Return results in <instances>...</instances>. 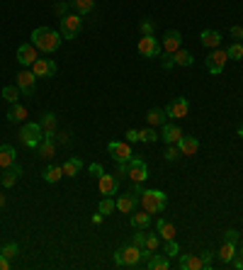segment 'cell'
<instances>
[{"instance_id":"42","label":"cell","mask_w":243,"mask_h":270,"mask_svg":"<svg viewBox=\"0 0 243 270\" xmlns=\"http://www.w3.org/2000/svg\"><path fill=\"white\" fill-rule=\"evenodd\" d=\"M166 161H175V159H180L183 153H180V149H178V144H168V149H166Z\"/></svg>"},{"instance_id":"2","label":"cell","mask_w":243,"mask_h":270,"mask_svg":"<svg viewBox=\"0 0 243 270\" xmlns=\"http://www.w3.org/2000/svg\"><path fill=\"white\" fill-rule=\"evenodd\" d=\"M139 205H141V209H146L151 215H160L166 209V205H168V195L163 190H146L144 187L139 195Z\"/></svg>"},{"instance_id":"54","label":"cell","mask_w":243,"mask_h":270,"mask_svg":"<svg viewBox=\"0 0 243 270\" xmlns=\"http://www.w3.org/2000/svg\"><path fill=\"white\" fill-rule=\"evenodd\" d=\"M117 176H127V163H117Z\"/></svg>"},{"instance_id":"55","label":"cell","mask_w":243,"mask_h":270,"mask_svg":"<svg viewBox=\"0 0 243 270\" xmlns=\"http://www.w3.org/2000/svg\"><path fill=\"white\" fill-rule=\"evenodd\" d=\"M66 141H68V134H64V131L56 134V144H66Z\"/></svg>"},{"instance_id":"48","label":"cell","mask_w":243,"mask_h":270,"mask_svg":"<svg viewBox=\"0 0 243 270\" xmlns=\"http://www.w3.org/2000/svg\"><path fill=\"white\" fill-rule=\"evenodd\" d=\"M224 241H238V232H236V229H229V232L224 234Z\"/></svg>"},{"instance_id":"19","label":"cell","mask_w":243,"mask_h":270,"mask_svg":"<svg viewBox=\"0 0 243 270\" xmlns=\"http://www.w3.org/2000/svg\"><path fill=\"white\" fill-rule=\"evenodd\" d=\"M15 163H17V151H15V146L3 144V146H0V168L5 170V168L15 166Z\"/></svg>"},{"instance_id":"20","label":"cell","mask_w":243,"mask_h":270,"mask_svg":"<svg viewBox=\"0 0 243 270\" xmlns=\"http://www.w3.org/2000/svg\"><path fill=\"white\" fill-rule=\"evenodd\" d=\"M178 149L183 156H195L197 151H199V139L197 137H185L183 134V139L178 141Z\"/></svg>"},{"instance_id":"59","label":"cell","mask_w":243,"mask_h":270,"mask_svg":"<svg viewBox=\"0 0 243 270\" xmlns=\"http://www.w3.org/2000/svg\"><path fill=\"white\" fill-rule=\"evenodd\" d=\"M238 256H241V258H243V246H241V251H238Z\"/></svg>"},{"instance_id":"27","label":"cell","mask_w":243,"mask_h":270,"mask_svg":"<svg viewBox=\"0 0 243 270\" xmlns=\"http://www.w3.org/2000/svg\"><path fill=\"white\" fill-rule=\"evenodd\" d=\"M146 122H149L151 127H163L168 122V114H166V110H160V107H153V110L146 112Z\"/></svg>"},{"instance_id":"41","label":"cell","mask_w":243,"mask_h":270,"mask_svg":"<svg viewBox=\"0 0 243 270\" xmlns=\"http://www.w3.org/2000/svg\"><path fill=\"white\" fill-rule=\"evenodd\" d=\"M139 29H141V37H149V34H153V29H156V22L153 20H141Z\"/></svg>"},{"instance_id":"7","label":"cell","mask_w":243,"mask_h":270,"mask_svg":"<svg viewBox=\"0 0 243 270\" xmlns=\"http://www.w3.org/2000/svg\"><path fill=\"white\" fill-rule=\"evenodd\" d=\"M226 61H229V56H226V49H214L212 54L205 59V66H207V71L212 75H219L221 71H224V66H226Z\"/></svg>"},{"instance_id":"44","label":"cell","mask_w":243,"mask_h":270,"mask_svg":"<svg viewBox=\"0 0 243 270\" xmlns=\"http://www.w3.org/2000/svg\"><path fill=\"white\" fill-rule=\"evenodd\" d=\"M0 253H3V256H8V258H15V256L19 253V246H17V243H8V246H5Z\"/></svg>"},{"instance_id":"33","label":"cell","mask_w":243,"mask_h":270,"mask_svg":"<svg viewBox=\"0 0 243 270\" xmlns=\"http://www.w3.org/2000/svg\"><path fill=\"white\" fill-rule=\"evenodd\" d=\"M71 8H73L75 12L83 17V15H88V12L95 8V0H73V3H71Z\"/></svg>"},{"instance_id":"4","label":"cell","mask_w":243,"mask_h":270,"mask_svg":"<svg viewBox=\"0 0 243 270\" xmlns=\"http://www.w3.org/2000/svg\"><path fill=\"white\" fill-rule=\"evenodd\" d=\"M42 139H44V129H42V124H37V122H27V124L19 129V141H22L27 149H39Z\"/></svg>"},{"instance_id":"11","label":"cell","mask_w":243,"mask_h":270,"mask_svg":"<svg viewBox=\"0 0 243 270\" xmlns=\"http://www.w3.org/2000/svg\"><path fill=\"white\" fill-rule=\"evenodd\" d=\"M97 190H100V195L103 197H112L119 192V180H117V176H107V173H103V176L97 178Z\"/></svg>"},{"instance_id":"16","label":"cell","mask_w":243,"mask_h":270,"mask_svg":"<svg viewBox=\"0 0 243 270\" xmlns=\"http://www.w3.org/2000/svg\"><path fill=\"white\" fill-rule=\"evenodd\" d=\"M32 73L37 75V78H51V75L56 73V64L51 59H37L32 64Z\"/></svg>"},{"instance_id":"26","label":"cell","mask_w":243,"mask_h":270,"mask_svg":"<svg viewBox=\"0 0 243 270\" xmlns=\"http://www.w3.org/2000/svg\"><path fill=\"white\" fill-rule=\"evenodd\" d=\"M156 232H158V236L163 239V241H170V239H175V226L168 222V219H158L156 222Z\"/></svg>"},{"instance_id":"35","label":"cell","mask_w":243,"mask_h":270,"mask_svg":"<svg viewBox=\"0 0 243 270\" xmlns=\"http://www.w3.org/2000/svg\"><path fill=\"white\" fill-rule=\"evenodd\" d=\"M42 129L44 131H56V114L54 112H44V117H42Z\"/></svg>"},{"instance_id":"31","label":"cell","mask_w":243,"mask_h":270,"mask_svg":"<svg viewBox=\"0 0 243 270\" xmlns=\"http://www.w3.org/2000/svg\"><path fill=\"white\" fill-rule=\"evenodd\" d=\"M10 122H22L25 117H27V107L25 105H19V103H15V105H10V112L5 114Z\"/></svg>"},{"instance_id":"14","label":"cell","mask_w":243,"mask_h":270,"mask_svg":"<svg viewBox=\"0 0 243 270\" xmlns=\"http://www.w3.org/2000/svg\"><path fill=\"white\" fill-rule=\"evenodd\" d=\"M39 59V49L34 44H19L17 47V61L22 68H32V64Z\"/></svg>"},{"instance_id":"18","label":"cell","mask_w":243,"mask_h":270,"mask_svg":"<svg viewBox=\"0 0 243 270\" xmlns=\"http://www.w3.org/2000/svg\"><path fill=\"white\" fill-rule=\"evenodd\" d=\"M160 139L166 141V144H178V141L183 139V129H180L178 124L166 122V124H163V129H160Z\"/></svg>"},{"instance_id":"21","label":"cell","mask_w":243,"mask_h":270,"mask_svg":"<svg viewBox=\"0 0 243 270\" xmlns=\"http://www.w3.org/2000/svg\"><path fill=\"white\" fill-rule=\"evenodd\" d=\"M22 176V166L19 163H15V166H10L5 168V173L0 176V185L3 187H12L15 183H17V178Z\"/></svg>"},{"instance_id":"12","label":"cell","mask_w":243,"mask_h":270,"mask_svg":"<svg viewBox=\"0 0 243 270\" xmlns=\"http://www.w3.org/2000/svg\"><path fill=\"white\" fill-rule=\"evenodd\" d=\"M39 156L44 161H51L56 156V131H44V139L39 144Z\"/></svg>"},{"instance_id":"30","label":"cell","mask_w":243,"mask_h":270,"mask_svg":"<svg viewBox=\"0 0 243 270\" xmlns=\"http://www.w3.org/2000/svg\"><path fill=\"white\" fill-rule=\"evenodd\" d=\"M149 224H151V212H146V209L131 215V226H134V229H146Z\"/></svg>"},{"instance_id":"49","label":"cell","mask_w":243,"mask_h":270,"mask_svg":"<svg viewBox=\"0 0 243 270\" xmlns=\"http://www.w3.org/2000/svg\"><path fill=\"white\" fill-rule=\"evenodd\" d=\"M231 37H234L236 42H241L243 39V27H231Z\"/></svg>"},{"instance_id":"25","label":"cell","mask_w":243,"mask_h":270,"mask_svg":"<svg viewBox=\"0 0 243 270\" xmlns=\"http://www.w3.org/2000/svg\"><path fill=\"white\" fill-rule=\"evenodd\" d=\"M236 253H238V246L234 241H224V246L219 248V263H231L236 258Z\"/></svg>"},{"instance_id":"13","label":"cell","mask_w":243,"mask_h":270,"mask_svg":"<svg viewBox=\"0 0 243 270\" xmlns=\"http://www.w3.org/2000/svg\"><path fill=\"white\" fill-rule=\"evenodd\" d=\"M183 44V34H180L178 29H168L163 37H160V49L166 51V54H175Z\"/></svg>"},{"instance_id":"23","label":"cell","mask_w":243,"mask_h":270,"mask_svg":"<svg viewBox=\"0 0 243 270\" xmlns=\"http://www.w3.org/2000/svg\"><path fill=\"white\" fill-rule=\"evenodd\" d=\"M199 42L209 49H219L221 47V32H216V29H205V32L199 34Z\"/></svg>"},{"instance_id":"10","label":"cell","mask_w":243,"mask_h":270,"mask_svg":"<svg viewBox=\"0 0 243 270\" xmlns=\"http://www.w3.org/2000/svg\"><path fill=\"white\" fill-rule=\"evenodd\" d=\"M160 39H156V34H149V37H141L139 39V54L146 56V59H156L160 56Z\"/></svg>"},{"instance_id":"43","label":"cell","mask_w":243,"mask_h":270,"mask_svg":"<svg viewBox=\"0 0 243 270\" xmlns=\"http://www.w3.org/2000/svg\"><path fill=\"white\" fill-rule=\"evenodd\" d=\"M131 243H134V246H139V248H144V243H146V232H144V229H136Z\"/></svg>"},{"instance_id":"29","label":"cell","mask_w":243,"mask_h":270,"mask_svg":"<svg viewBox=\"0 0 243 270\" xmlns=\"http://www.w3.org/2000/svg\"><path fill=\"white\" fill-rule=\"evenodd\" d=\"M61 168H64V176H66V178H75L78 173H80V170H83V161L75 159V156H71V159L66 161Z\"/></svg>"},{"instance_id":"37","label":"cell","mask_w":243,"mask_h":270,"mask_svg":"<svg viewBox=\"0 0 243 270\" xmlns=\"http://www.w3.org/2000/svg\"><path fill=\"white\" fill-rule=\"evenodd\" d=\"M226 56H229L231 61H241V59H243V44H241V42H234L231 47L226 49Z\"/></svg>"},{"instance_id":"22","label":"cell","mask_w":243,"mask_h":270,"mask_svg":"<svg viewBox=\"0 0 243 270\" xmlns=\"http://www.w3.org/2000/svg\"><path fill=\"white\" fill-rule=\"evenodd\" d=\"M144 268H149V270H168L170 268V258L166 256V253H151V258L146 261Z\"/></svg>"},{"instance_id":"9","label":"cell","mask_w":243,"mask_h":270,"mask_svg":"<svg viewBox=\"0 0 243 270\" xmlns=\"http://www.w3.org/2000/svg\"><path fill=\"white\" fill-rule=\"evenodd\" d=\"M17 88L19 93L29 98V95H34V88H37V75L32 73V68H22L17 73Z\"/></svg>"},{"instance_id":"5","label":"cell","mask_w":243,"mask_h":270,"mask_svg":"<svg viewBox=\"0 0 243 270\" xmlns=\"http://www.w3.org/2000/svg\"><path fill=\"white\" fill-rule=\"evenodd\" d=\"M127 176L131 178V183H146V178H149L146 161L139 159V156H131V159L127 161Z\"/></svg>"},{"instance_id":"6","label":"cell","mask_w":243,"mask_h":270,"mask_svg":"<svg viewBox=\"0 0 243 270\" xmlns=\"http://www.w3.org/2000/svg\"><path fill=\"white\" fill-rule=\"evenodd\" d=\"M80 27H83V17L75 12V15H64L61 17V37L64 39H75L78 37V32H80Z\"/></svg>"},{"instance_id":"47","label":"cell","mask_w":243,"mask_h":270,"mask_svg":"<svg viewBox=\"0 0 243 270\" xmlns=\"http://www.w3.org/2000/svg\"><path fill=\"white\" fill-rule=\"evenodd\" d=\"M88 170H90V176H95V178H100V176L105 173L100 163H90V168H88Z\"/></svg>"},{"instance_id":"53","label":"cell","mask_w":243,"mask_h":270,"mask_svg":"<svg viewBox=\"0 0 243 270\" xmlns=\"http://www.w3.org/2000/svg\"><path fill=\"white\" fill-rule=\"evenodd\" d=\"M231 265H234L236 270H243V258H241V256H238V258H234V261H231Z\"/></svg>"},{"instance_id":"38","label":"cell","mask_w":243,"mask_h":270,"mask_svg":"<svg viewBox=\"0 0 243 270\" xmlns=\"http://www.w3.org/2000/svg\"><path fill=\"white\" fill-rule=\"evenodd\" d=\"M158 246H160V236L158 234H146V243H144V248L151 253H156L158 251Z\"/></svg>"},{"instance_id":"39","label":"cell","mask_w":243,"mask_h":270,"mask_svg":"<svg viewBox=\"0 0 243 270\" xmlns=\"http://www.w3.org/2000/svg\"><path fill=\"white\" fill-rule=\"evenodd\" d=\"M139 141H144V144H153V141H158V134H156V129H153V127H149V129H141L139 131Z\"/></svg>"},{"instance_id":"52","label":"cell","mask_w":243,"mask_h":270,"mask_svg":"<svg viewBox=\"0 0 243 270\" xmlns=\"http://www.w3.org/2000/svg\"><path fill=\"white\" fill-rule=\"evenodd\" d=\"M68 8H71V5H66V3H58V5H56V12L61 15V17H64L66 12H68Z\"/></svg>"},{"instance_id":"57","label":"cell","mask_w":243,"mask_h":270,"mask_svg":"<svg viewBox=\"0 0 243 270\" xmlns=\"http://www.w3.org/2000/svg\"><path fill=\"white\" fill-rule=\"evenodd\" d=\"M5 207V195H0V209Z\"/></svg>"},{"instance_id":"17","label":"cell","mask_w":243,"mask_h":270,"mask_svg":"<svg viewBox=\"0 0 243 270\" xmlns=\"http://www.w3.org/2000/svg\"><path fill=\"white\" fill-rule=\"evenodd\" d=\"M178 268L180 270H202V268H205V263H202L199 256H192V253H180Z\"/></svg>"},{"instance_id":"51","label":"cell","mask_w":243,"mask_h":270,"mask_svg":"<svg viewBox=\"0 0 243 270\" xmlns=\"http://www.w3.org/2000/svg\"><path fill=\"white\" fill-rule=\"evenodd\" d=\"M8 268H10V258L0 253V270H8Z\"/></svg>"},{"instance_id":"45","label":"cell","mask_w":243,"mask_h":270,"mask_svg":"<svg viewBox=\"0 0 243 270\" xmlns=\"http://www.w3.org/2000/svg\"><path fill=\"white\" fill-rule=\"evenodd\" d=\"M160 64H163V68H173V66H175V61H173V54L160 51Z\"/></svg>"},{"instance_id":"56","label":"cell","mask_w":243,"mask_h":270,"mask_svg":"<svg viewBox=\"0 0 243 270\" xmlns=\"http://www.w3.org/2000/svg\"><path fill=\"white\" fill-rule=\"evenodd\" d=\"M103 217L105 215H100V212H97V215H93V224H100V222H103Z\"/></svg>"},{"instance_id":"34","label":"cell","mask_w":243,"mask_h":270,"mask_svg":"<svg viewBox=\"0 0 243 270\" xmlns=\"http://www.w3.org/2000/svg\"><path fill=\"white\" fill-rule=\"evenodd\" d=\"M0 93H3V98H5V103H10V105H15L19 100V95H22L17 85H5Z\"/></svg>"},{"instance_id":"58","label":"cell","mask_w":243,"mask_h":270,"mask_svg":"<svg viewBox=\"0 0 243 270\" xmlns=\"http://www.w3.org/2000/svg\"><path fill=\"white\" fill-rule=\"evenodd\" d=\"M238 137H241V139H243V124H241V127H238Z\"/></svg>"},{"instance_id":"28","label":"cell","mask_w":243,"mask_h":270,"mask_svg":"<svg viewBox=\"0 0 243 270\" xmlns=\"http://www.w3.org/2000/svg\"><path fill=\"white\" fill-rule=\"evenodd\" d=\"M42 178H44V183H51V185H54V183H58V180L64 178V168L56 166V163H51V166L44 168Z\"/></svg>"},{"instance_id":"3","label":"cell","mask_w":243,"mask_h":270,"mask_svg":"<svg viewBox=\"0 0 243 270\" xmlns=\"http://www.w3.org/2000/svg\"><path fill=\"white\" fill-rule=\"evenodd\" d=\"M114 263L121 268H139L141 265V248L134 243H124L119 251L114 253Z\"/></svg>"},{"instance_id":"24","label":"cell","mask_w":243,"mask_h":270,"mask_svg":"<svg viewBox=\"0 0 243 270\" xmlns=\"http://www.w3.org/2000/svg\"><path fill=\"white\" fill-rule=\"evenodd\" d=\"M136 205H139V197L134 195H121L119 200H117V209H119L121 215H131L134 209H136Z\"/></svg>"},{"instance_id":"36","label":"cell","mask_w":243,"mask_h":270,"mask_svg":"<svg viewBox=\"0 0 243 270\" xmlns=\"http://www.w3.org/2000/svg\"><path fill=\"white\" fill-rule=\"evenodd\" d=\"M114 209H117V202H114L112 197H103L100 205H97V212H100V215H112Z\"/></svg>"},{"instance_id":"32","label":"cell","mask_w":243,"mask_h":270,"mask_svg":"<svg viewBox=\"0 0 243 270\" xmlns=\"http://www.w3.org/2000/svg\"><path fill=\"white\" fill-rule=\"evenodd\" d=\"M173 61H175V66H192L195 64V56L190 54V51H185V49H178L173 54Z\"/></svg>"},{"instance_id":"46","label":"cell","mask_w":243,"mask_h":270,"mask_svg":"<svg viewBox=\"0 0 243 270\" xmlns=\"http://www.w3.org/2000/svg\"><path fill=\"white\" fill-rule=\"evenodd\" d=\"M212 256H214L212 251H202V253H199V258H202V263H205V268H207V270L212 268Z\"/></svg>"},{"instance_id":"50","label":"cell","mask_w":243,"mask_h":270,"mask_svg":"<svg viewBox=\"0 0 243 270\" xmlns=\"http://www.w3.org/2000/svg\"><path fill=\"white\" fill-rule=\"evenodd\" d=\"M127 141H129V144H131V141H139V129H129V131H127Z\"/></svg>"},{"instance_id":"1","label":"cell","mask_w":243,"mask_h":270,"mask_svg":"<svg viewBox=\"0 0 243 270\" xmlns=\"http://www.w3.org/2000/svg\"><path fill=\"white\" fill-rule=\"evenodd\" d=\"M61 42H64L61 32H56V29H51V27H37L32 32V44L39 51H44V54H54L61 47Z\"/></svg>"},{"instance_id":"8","label":"cell","mask_w":243,"mask_h":270,"mask_svg":"<svg viewBox=\"0 0 243 270\" xmlns=\"http://www.w3.org/2000/svg\"><path fill=\"white\" fill-rule=\"evenodd\" d=\"M107 153H110L117 163H127V161L134 156L129 141H110V144H107Z\"/></svg>"},{"instance_id":"15","label":"cell","mask_w":243,"mask_h":270,"mask_svg":"<svg viewBox=\"0 0 243 270\" xmlns=\"http://www.w3.org/2000/svg\"><path fill=\"white\" fill-rule=\"evenodd\" d=\"M187 112H190L187 98H175V100H170V105L166 107V114H168L170 120H183V117H187Z\"/></svg>"},{"instance_id":"40","label":"cell","mask_w":243,"mask_h":270,"mask_svg":"<svg viewBox=\"0 0 243 270\" xmlns=\"http://www.w3.org/2000/svg\"><path fill=\"white\" fill-rule=\"evenodd\" d=\"M163 253L168 256V258H175V256H180V246L175 239H170V241H166V246H163Z\"/></svg>"}]
</instances>
